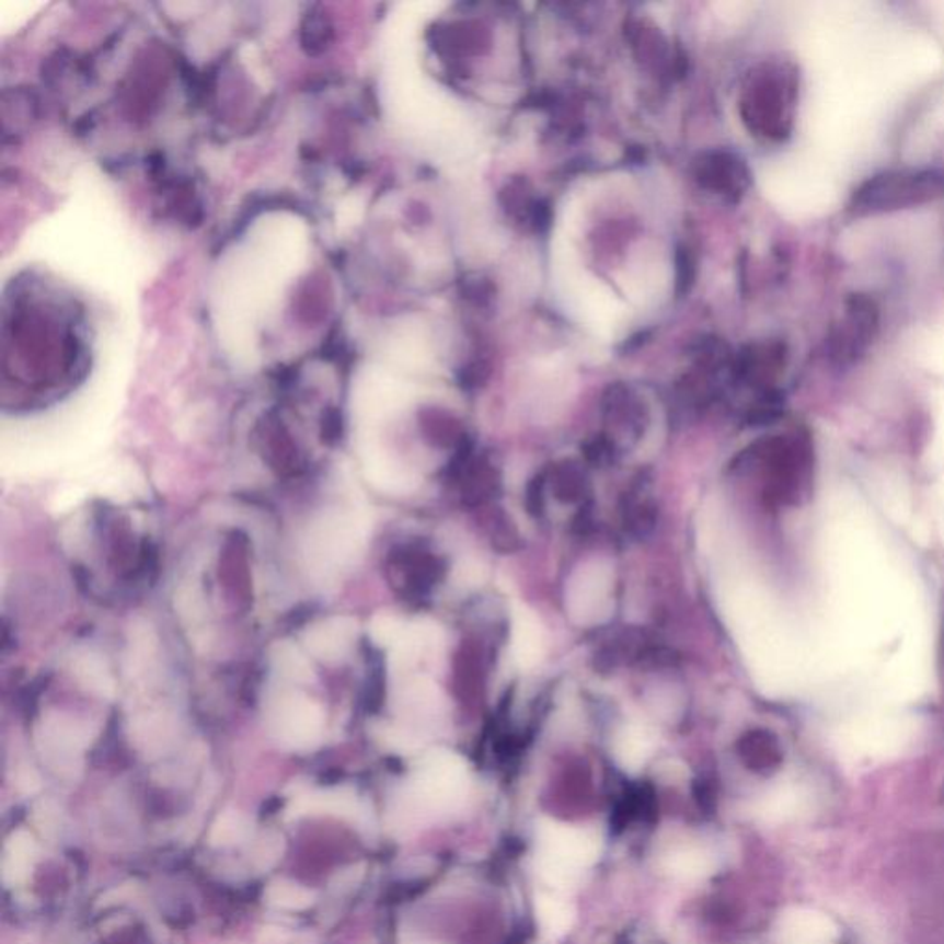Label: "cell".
<instances>
[{
    "mask_svg": "<svg viewBox=\"0 0 944 944\" xmlns=\"http://www.w3.org/2000/svg\"><path fill=\"white\" fill-rule=\"evenodd\" d=\"M784 930L792 943L827 944L838 935V928L827 916L811 910L787 913Z\"/></svg>",
    "mask_w": 944,
    "mask_h": 944,
    "instance_id": "obj_14",
    "label": "cell"
},
{
    "mask_svg": "<svg viewBox=\"0 0 944 944\" xmlns=\"http://www.w3.org/2000/svg\"><path fill=\"white\" fill-rule=\"evenodd\" d=\"M360 522L344 515L323 517L320 522L310 526L307 536V560L309 565L323 576H334L344 571L355 561L360 552Z\"/></svg>",
    "mask_w": 944,
    "mask_h": 944,
    "instance_id": "obj_6",
    "label": "cell"
},
{
    "mask_svg": "<svg viewBox=\"0 0 944 944\" xmlns=\"http://www.w3.org/2000/svg\"><path fill=\"white\" fill-rule=\"evenodd\" d=\"M803 797L798 795L797 790L792 786L776 787L770 795H765L764 801L758 806V814L764 817L765 821L779 822L784 821L787 817L795 816L801 808Z\"/></svg>",
    "mask_w": 944,
    "mask_h": 944,
    "instance_id": "obj_20",
    "label": "cell"
},
{
    "mask_svg": "<svg viewBox=\"0 0 944 944\" xmlns=\"http://www.w3.org/2000/svg\"><path fill=\"white\" fill-rule=\"evenodd\" d=\"M269 659H272V668H274L275 674H279L283 679L293 682H309L314 679L309 663L298 652V647L292 646L290 642L275 644L274 649L269 653Z\"/></svg>",
    "mask_w": 944,
    "mask_h": 944,
    "instance_id": "obj_18",
    "label": "cell"
},
{
    "mask_svg": "<svg viewBox=\"0 0 944 944\" xmlns=\"http://www.w3.org/2000/svg\"><path fill=\"white\" fill-rule=\"evenodd\" d=\"M539 871L552 884L574 880L598 857V841L592 833L550 819L539 822Z\"/></svg>",
    "mask_w": 944,
    "mask_h": 944,
    "instance_id": "obj_4",
    "label": "cell"
},
{
    "mask_svg": "<svg viewBox=\"0 0 944 944\" xmlns=\"http://www.w3.org/2000/svg\"><path fill=\"white\" fill-rule=\"evenodd\" d=\"M404 631L406 628H404L403 622L391 617V614H379L369 625V633H371L375 644L384 647H395L396 642L403 638Z\"/></svg>",
    "mask_w": 944,
    "mask_h": 944,
    "instance_id": "obj_24",
    "label": "cell"
},
{
    "mask_svg": "<svg viewBox=\"0 0 944 944\" xmlns=\"http://www.w3.org/2000/svg\"><path fill=\"white\" fill-rule=\"evenodd\" d=\"M880 329V310L875 299L865 293H852L833 321L827 338L828 355L836 364L847 366L865 355Z\"/></svg>",
    "mask_w": 944,
    "mask_h": 944,
    "instance_id": "obj_7",
    "label": "cell"
},
{
    "mask_svg": "<svg viewBox=\"0 0 944 944\" xmlns=\"http://www.w3.org/2000/svg\"><path fill=\"white\" fill-rule=\"evenodd\" d=\"M944 194V174L933 169L882 170L860 183L851 199L849 212L854 216H878L917 209L937 202Z\"/></svg>",
    "mask_w": 944,
    "mask_h": 944,
    "instance_id": "obj_3",
    "label": "cell"
},
{
    "mask_svg": "<svg viewBox=\"0 0 944 944\" xmlns=\"http://www.w3.org/2000/svg\"><path fill=\"white\" fill-rule=\"evenodd\" d=\"M245 832H247V822H245L244 817L237 814V811H228L212 827L210 841L215 845H231L234 841L242 840Z\"/></svg>",
    "mask_w": 944,
    "mask_h": 944,
    "instance_id": "obj_23",
    "label": "cell"
},
{
    "mask_svg": "<svg viewBox=\"0 0 944 944\" xmlns=\"http://www.w3.org/2000/svg\"><path fill=\"white\" fill-rule=\"evenodd\" d=\"M356 633L358 628L355 620L349 617H336L312 625L304 633V646L309 647V652L318 659L338 663L350 652Z\"/></svg>",
    "mask_w": 944,
    "mask_h": 944,
    "instance_id": "obj_11",
    "label": "cell"
},
{
    "mask_svg": "<svg viewBox=\"0 0 944 944\" xmlns=\"http://www.w3.org/2000/svg\"><path fill=\"white\" fill-rule=\"evenodd\" d=\"M536 913L542 932L549 933L552 937H561L566 932H571L576 919L571 903L565 902L563 898L544 895V893L537 895Z\"/></svg>",
    "mask_w": 944,
    "mask_h": 944,
    "instance_id": "obj_16",
    "label": "cell"
},
{
    "mask_svg": "<svg viewBox=\"0 0 944 944\" xmlns=\"http://www.w3.org/2000/svg\"><path fill=\"white\" fill-rule=\"evenodd\" d=\"M35 852H37L35 851V843L28 832L19 830V832L12 833V838L7 843L4 860H2V876H4L7 884L18 886L21 882L26 880V876L32 871Z\"/></svg>",
    "mask_w": 944,
    "mask_h": 944,
    "instance_id": "obj_15",
    "label": "cell"
},
{
    "mask_svg": "<svg viewBox=\"0 0 944 944\" xmlns=\"http://www.w3.org/2000/svg\"><path fill=\"white\" fill-rule=\"evenodd\" d=\"M441 4H414L395 24V65L390 83V104L404 131L438 163L452 169L471 166L480 156V135L465 107L426 77L419 67L417 26Z\"/></svg>",
    "mask_w": 944,
    "mask_h": 944,
    "instance_id": "obj_1",
    "label": "cell"
},
{
    "mask_svg": "<svg viewBox=\"0 0 944 944\" xmlns=\"http://www.w3.org/2000/svg\"><path fill=\"white\" fill-rule=\"evenodd\" d=\"M666 868L676 878L694 882L703 880L711 875L714 863L711 856L700 849H681V851L671 852L666 860Z\"/></svg>",
    "mask_w": 944,
    "mask_h": 944,
    "instance_id": "obj_19",
    "label": "cell"
},
{
    "mask_svg": "<svg viewBox=\"0 0 944 944\" xmlns=\"http://www.w3.org/2000/svg\"><path fill=\"white\" fill-rule=\"evenodd\" d=\"M611 587V568L601 561H592L577 572L571 584L568 603L579 622H595L607 614V595Z\"/></svg>",
    "mask_w": 944,
    "mask_h": 944,
    "instance_id": "obj_10",
    "label": "cell"
},
{
    "mask_svg": "<svg viewBox=\"0 0 944 944\" xmlns=\"http://www.w3.org/2000/svg\"><path fill=\"white\" fill-rule=\"evenodd\" d=\"M77 676L85 687L91 688L93 692H99L102 695L113 694V681L104 663L94 657V655H85L77 663Z\"/></svg>",
    "mask_w": 944,
    "mask_h": 944,
    "instance_id": "obj_22",
    "label": "cell"
},
{
    "mask_svg": "<svg viewBox=\"0 0 944 944\" xmlns=\"http://www.w3.org/2000/svg\"><path fill=\"white\" fill-rule=\"evenodd\" d=\"M361 460L368 479L379 490L388 493H408L414 490V476H410L408 472L396 465L395 461H391L379 449H375L373 445L361 449Z\"/></svg>",
    "mask_w": 944,
    "mask_h": 944,
    "instance_id": "obj_13",
    "label": "cell"
},
{
    "mask_svg": "<svg viewBox=\"0 0 944 944\" xmlns=\"http://www.w3.org/2000/svg\"><path fill=\"white\" fill-rule=\"evenodd\" d=\"M649 752H652V744L647 740L644 730L628 727L617 736L614 757H617V762L622 770L636 773L642 765L646 764Z\"/></svg>",
    "mask_w": 944,
    "mask_h": 944,
    "instance_id": "obj_17",
    "label": "cell"
},
{
    "mask_svg": "<svg viewBox=\"0 0 944 944\" xmlns=\"http://www.w3.org/2000/svg\"><path fill=\"white\" fill-rule=\"evenodd\" d=\"M266 902L279 910H304L314 902V893L293 882H274L266 891Z\"/></svg>",
    "mask_w": 944,
    "mask_h": 944,
    "instance_id": "obj_21",
    "label": "cell"
},
{
    "mask_svg": "<svg viewBox=\"0 0 944 944\" xmlns=\"http://www.w3.org/2000/svg\"><path fill=\"white\" fill-rule=\"evenodd\" d=\"M574 207L555 226L552 240V286L555 299L571 320L600 342H614L624 333L628 307L582 264L574 245Z\"/></svg>",
    "mask_w": 944,
    "mask_h": 944,
    "instance_id": "obj_2",
    "label": "cell"
},
{
    "mask_svg": "<svg viewBox=\"0 0 944 944\" xmlns=\"http://www.w3.org/2000/svg\"><path fill=\"white\" fill-rule=\"evenodd\" d=\"M792 944H808V943H792Z\"/></svg>",
    "mask_w": 944,
    "mask_h": 944,
    "instance_id": "obj_26",
    "label": "cell"
},
{
    "mask_svg": "<svg viewBox=\"0 0 944 944\" xmlns=\"http://www.w3.org/2000/svg\"><path fill=\"white\" fill-rule=\"evenodd\" d=\"M511 652L520 668H533L542 657V630L533 612L525 606L514 609Z\"/></svg>",
    "mask_w": 944,
    "mask_h": 944,
    "instance_id": "obj_12",
    "label": "cell"
},
{
    "mask_svg": "<svg viewBox=\"0 0 944 944\" xmlns=\"http://www.w3.org/2000/svg\"><path fill=\"white\" fill-rule=\"evenodd\" d=\"M460 574L461 576L458 577L460 584L476 585L484 579V566L479 563H465L460 566Z\"/></svg>",
    "mask_w": 944,
    "mask_h": 944,
    "instance_id": "obj_25",
    "label": "cell"
},
{
    "mask_svg": "<svg viewBox=\"0 0 944 944\" xmlns=\"http://www.w3.org/2000/svg\"><path fill=\"white\" fill-rule=\"evenodd\" d=\"M467 765L452 752H434L421 765L415 776L414 792L430 806H450L458 803L467 792Z\"/></svg>",
    "mask_w": 944,
    "mask_h": 944,
    "instance_id": "obj_8",
    "label": "cell"
},
{
    "mask_svg": "<svg viewBox=\"0 0 944 944\" xmlns=\"http://www.w3.org/2000/svg\"><path fill=\"white\" fill-rule=\"evenodd\" d=\"M620 285L636 307H655L670 288V266L657 251L644 244L624 269Z\"/></svg>",
    "mask_w": 944,
    "mask_h": 944,
    "instance_id": "obj_9",
    "label": "cell"
},
{
    "mask_svg": "<svg viewBox=\"0 0 944 944\" xmlns=\"http://www.w3.org/2000/svg\"><path fill=\"white\" fill-rule=\"evenodd\" d=\"M266 723L275 740L290 749H312L325 730L323 711L298 692H275L266 701Z\"/></svg>",
    "mask_w": 944,
    "mask_h": 944,
    "instance_id": "obj_5",
    "label": "cell"
}]
</instances>
